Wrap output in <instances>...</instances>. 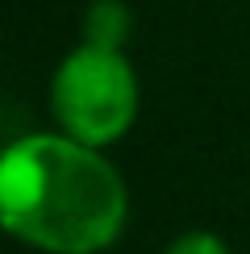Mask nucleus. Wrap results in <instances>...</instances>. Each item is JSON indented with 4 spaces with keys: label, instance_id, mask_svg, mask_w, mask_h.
I'll list each match as a JSON object with an SVG mask.
<instances>
[{
    "label": "nucleus",
    "instance_id": "nucleus-1",
    "mask_svg": "<svg viewBox=\"0 0 250 254\" xmlns=\"http://www.w3.org/2000/svg\"><path fill=\"white\" fill-rule=\"evenodd\" d=\"M0 221L46 254H100L125 234L129 192L100 146L67 133H25L0 158Z\"/></svg>",
    "mask_w": 250,
    "mask_h": 254
},
{
    "label": "nucleus",
    "instance_id": "nucleus-2",
    "mask_svg": "<svg viewBox=\"0 0 250 254\" xmlns=\"http://www.w3.org/2000/svg\"><path fill=\"white\" fill-rule=\"evenodd\" d=\"M138 71L121 46L79 42L50 75V117L67 137L113 146L138 121Z\"/></svg>",
    "mask_w": 250,
    "mask_h": 254
},
{
    "label": "nucleus",
    "instance_id": "nucleus-3",
    "mask_svg": "<svg viewBox=\"0 0 250 254\" xmlns=\"http://www.w3.org/2000/svg\"><path fill=\"white\" fill-rule=\"evenodd\" d=\"M129 8L121 0H92L88 13H83V42H96V46H121L129 42Z\"/></svg>",
    "mask_w": 250,
    "mask_h": 254
},
{
    "label": "nucleus",
    "instance_id": "nucleus-4",
    "mask_svg": "<svg viewBox=\"0 0 250 254\" xmlns=\"http://www.w3.org/2000/svg\"><path fill=\"white\" fill-rule=\"evenodd\" d=\"M163 254H229V246L208 229H192V234H180Z\"/></svg>",
    "mask_w": 250,
    "mask_h": 254
}]
</instances>
